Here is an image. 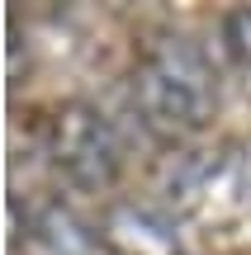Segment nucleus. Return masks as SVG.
<instances>
[{
  "label": "nucleus",
  "instance_id": "obj_4",
  "mask_svg": "<svg viewBox=\"0 0 251 255\" xmlns=\"http://www.w3.org/2000/svg\"><path fill=\"white\" fill-rule=\"evenodd\" d=\"M223 43H228V52H233V62L242 66V71H251V5L233 9V14L223 19Z\"/></svg>",
  "mask_w": 251,
  "mask_h": 255
},
{
  "label": "nucleus",
  "instance_id": "obj_1",
  "mask_svg": "<svg viewBox=\"0 0 251 255\" xmlns=\"http://www.w3.org/2000/svg\"><path fill=\"white\" fill-rule=\"evenodd\" d=\"M133 109H138L142 128L161 142H180L209 128L218 109V76L214 62L199 52L190 38H152L142 47L138 66H133Z\"/></svg>",
  "mask_w": 251,
  "mask_h": 255
},
{
  "label": "nucleus",
  "instance_id": "obj_3",
  "mask_svg": "<svg viewBox=\"0 0 251 255\" xmlns=\"http://www.w3.org/2000/svg\"><path fill=\"white\" fill-rule=\"evenodd\" d=\"M95 241H100V255H185L176 222L142 199H114L100 213Z\"/></svg>",
  "mask_w": 251,
  "mask_h": 255
},
{
  "label": "nucleus",
  "instance_id": "obj_2",
  "mask_svg": "<svg viewBox=\"0 0 251 255\" xmlns=\"http://www.w3.org/2000/svg\"><path fill=\"white\" fill-rule=\"evenodd\" d=\"M43 146H47L52 170L81 194L109 189L123 170V146L114 137V123L85 100H66L47 114Z\"/></svg>",
  "mask_w": 251,
  "mask_h": 255
}]
</instances>
